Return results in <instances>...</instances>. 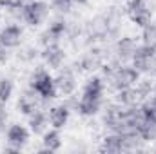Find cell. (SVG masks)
<instances>
[{"label": "cell", "mask_w": 156, "mask_h": 154, "mask_svg": "<svg viewBox=\"0 0 156 154\" xmlns=\"http://www.w3.org/2000/svg\"><path fill=\"white\" fill-rule=\"evenodd\" d=\"M49 4L55 15H64V16H67L75 7L73 0H49Z\"/></svg>", "instance_id": "obj_27"}, {"label": "cell", "mask_w": 156, "mask_h": 154, "mask_svg": "<svg viewBox=\"0 0 156 154\" xmlns=\"http://www.w3.org/2000/svg\"><path fill=\"white\" fill-rule=\"evenodd\" d=\"M138 47V42L134 37L129 35H120L115 42H111V58L118 64H131L133 54Z\"/></svg>", "instance_id": "obj_9"}, {"label": "cell", "mask_w": 156, "mask_h": 154, "mask_svg": "<svg viewBox=\"0 0 156 154\" xmlns=\"http://www.w3.org/2000/svg\"><path fill=\"white\" fill-rule=\"evenodd\" d=\"M15 58L24 64V65H33L37 60H40V45L33 44H22L16 51H15Z\"/></svg>", "instance_id": "obj_21"}, {"label": "cell", "mask_w": 156, "mask_h": 154, "mask_svg": "<svg viewBox=\"0 0 156 154\" xmlns=\"http://www.w3.org/2000/svg\"><path fill=\"white\" fill-rule=\"evenodd\" d=\"M53 16L49 0H27L22 5V24L27 27H42Z\"/></svg>", "instance_id": "obj_3"}, {"label": "cell", "mask_w": 156, "mask_h": 154, "mask_svg": "<svg viewBox=\"0 0 156 154\" xmlns=\"http://www.w3.org/2000/svg\"><path fill=\"white\" fill-rule=\"evenodd\" d=\"M13 56H15V53H13L11 49L0 45V65H7V64L13 60Z\"/></svg>", "instance_id": "obj_29"}, {"label": "cell", "mask_w": 156, "mask_h": 154, "mask_svg": "<svg viewBox=\"0 0 156 154\" xmlns=\"http://www.w3.org/2000/svg\"><path fill=\"white\" fill-rule=\"evenodd\" d=\"M71 151H73V152H85V151H89V145H87V143H83V142H82V140H75V142H73V145H71Z\"/></svg>", "instance_id": "obj_32"}, {"label": "cell", "mask_w": 156, "mask_h": 154, "mask_svg": "<svg viewBox=\"0 0 156 154\" xmlns=\"http://www.w3.org/2000/svg\"><path fill=\"white\" fill-rule=\"evenodd\" d=\"M140 40H142L144 45H147V47H151V49L156 51V22L154 20H153L151 24H147V26L142 27Z\"/></svg>", "instance_id": "obj_26"}, {"label": "cell", "mask_w": 156, "mask_h": 154, "mask_svg": "<svg viewBox=\"0 0 156 154\" xmlns=\"http://www.w3.org/2000/svg\"><path fill=\"white\" fill-rule=\"evenodd\" d=\"M109 58H111V44H93L78 54L73 67L76 69L78 75L80 73H87V75L98 73Z\"/></svg>", "instance_id": "obj_2"}, {"label": "cell", "mask_w": 156, "mask_h": 154, "mask_svg": "<svg viewBox=\"0 0 156 154\" xmlns=\"http://www.w3.org/2000/svg\"><path fill=\"white\" fill-rule=\"evenodd\" d=\"M67 16L64 15H55L47 20V26L42 29L37 37V44L40 47L49 45V44H62L66 40L67 33Z\"/></svg>", "instance_id": "obj_5"}, {"label": "cell", "mask_w": 156, "mask_h": 154, "mask_svg": "<svg viewBox=\"0 0 156 154\" xmlns=\"http://www.w3.org/2000/svg\"><path fill=\"white\" fill-rule=\"evenodd\" d=\"M26 40V31L20 24L16 22H5L2 27H0V45L11 49V51H16Z\"/></svg>", "instance_id": "obj_12"}, {"label": "cell", "mask_w": 156, "mask_h": 154, "mask_svg": "<svg viewBox=\"0 0 156 154\" xmlns=\"http://www.w3.org/2000/svg\"><path fill=\"white\" fill-rule=\"evenodd\" d=\"M134 87L138 89V93H140V94L144 96V100H145L147 96L153 94V76H140V80L136 82Z\"/></svg>", "instance_id": "obj_28"}, {"label": "cell", "mask_w": 156, "mask_h": 154, "mask_svg": "<svg viewBox=\"0 0 156 154\" xmlns=\"http://www.w3.org/2000/svg\"><path fill=\"white\" fill-rule=\"evenodd\" d=\"M7 120H9L7 103H5V102H0V125H2V127H5V125H7Z\"/></svg>", "instance_id": "obj_31"}, {"label": "cell", "mask_w": 156, "mask_h": 154, "mask_svg": "<svg viewBox=\"0 0 156 154\" xmlns=\"http://www.w3.org/2000/svg\"><path fill=\"white\" fill-rule=\"evenodd\" d=\"M89 2L91 0H73V4L78 5V7H85V5H89Z\"/></svg>", "instance_id": "obj_33"}, {"label": "cell", "mask_w": 156, "mask_h": 154, "mask_svg": "<svg viewBox=\"0 0 156 154\" xmlns=\"http://www.w3.org/2000/svg\"><path fill=\"white\" fill-rule=\"evenodd\" d=\"M85 37L87 42L93 44H111V29L107 24V18L104 15V11L96 13L94 16H91L89 20H85Z\"/></svg>", "instance_id": "obj_6"}, {"label": "cell", "mask_w": 156, "mask_h": 154, "mask_svg": "<svg viewBox=\"0 0 156 154\" xmlns=\"http://www.w3.org/2000/svg\"><path fill=\"white\" fill-rule=\"evenodd\" d=\"M122 111H123V107L118 102H115V100L105 102L102 113L98 114V118H100V127L105 132H113L116 129V123H118V120H120V116H122Z\"/></svg>", "instance_id": "obj_14"}, {"label": "cell", "mask_w": 156, "mask_h": 154, "mask_svg": "<svg viewBox=\"0 0 156 154\" xmlns=\"http://www.w3.org/2000/svg\"><path fill=\"white\" fill-rule=\"evenodd\" d=\"M55 85L58 96H71L78 91V73L73 65H64L55 75Z\"/></svg>", "instance_id": "obj_10"}, {"label": "cell", "mask_w": 156, "mask_h": 154, "mask_svg": "<svg viewBox=\"0 0 156 154\" xmlns=\"http://www.w3.org/2000/svg\"><path fill=\"white\" fill-rule=\"evenodd\" d=\"M122 143H123V152H144L147 149V143L140 138L138 132L122 134Z\"/></svg>", "instance_id": "obj_24"}, {"label": "cell", "mask_w": 156, "mask_h": 154, "mask_svg": "<svg viewBox=\"0 0 156 154\" xmlns=\"http://www.w3.org/2000/svg\"><path fill=\"white\" fill-rule=\"evenodd\" d=\"M40 147L38 152H58L64 147V136L60 132V129L49 127L42 136H40Z\"/></svg>", "instance_id": "obj_16"}, {"label": "cell", "mask_w": 156, "mask_h": 154, "mask_svg": "<svg viewBox=\"0 0 156 154\" xmlns=\"http://www.w3.org/2000/svg\"><path fill=\"white\" fill-rule=\"evenodd\" d=\"M27 118V127L31 131L33 136H42L47 129H49V118H47V111L45 109H37L35 113H31Z\"/></svg>", "instance_id": "obj_19"}, {"label": "cell", "mask_w": 156, "mask_h": 154, "mask_svg": "<svg viewBox=\"0 0 156 154\" xmlns=\"http://www.w3.org/2000/svg\"><path fill=\"white\" fill-rule=\"evenodd\" d=\"M153 96H156V76H153Z\"/></svg>", "instance_id": "obj_34"}, {"label": "cell", "mask_w": 156, "mask_h": 154, "mask_svg": "<svg viewBox=\"0 0 156 154\" xmlns=\"http://www.w3.org/2000/svg\"><path fill=\"white\" fill-rule=\"evenodd\" d=\"M31 131L27 127V123H20V121H15V123H9L4 131V140H5V145L13 147L15 151H24L29 142H31Z\"/></svg>", "instance_id": "obj_7"}, {"label": "cell", "mask_w": 156, "mask_h": 154, "mask_svg": "<svg viewBox=\"0 0 156 154\" xmlns=\"http://www.w3.org/2000/svg\"><path fill=\"white\" fill-rule=\"evenodd\" d=\"M73 111H69L62 102L60 103H53L49 109H47V118H49V127H55V129H66L69 120H71Z\"/></svg>", "instance_id": "obj_18"}, {"label": "cell", "mask_w": 156, "mask_h": 154, "mask_svg": "<svg viewBox=\"0 0 156 154\" xmlns=\"http://www.w3.org/2000/svg\"><path fill=\"white\" fill-rule=\"evenodd\" d=\"M27 0H0V9H16L22 7Z\"/></svg>", "instance_id": "obj_30"}, {"label": "cell", "mask_w": 156, "mask_h": 154, "mask_svg": "<svg viewBox=\"0 0 156 154\" xmlns=\"http://www.w3.org/2000/svg\"><path fill=\"white\" fill-rule=\"evenodd\" d=\"M42 98L38 96V93H35L29 85L24 87L16 98V111L24 116H29L31 113H35L37 109H40Z\"/></svg>", "instance_id": "obj_15"}, {"label": "cell", "mask_w": 156, "mask_h": 154, "mask_svg": "<svg viewBox=\"0 0 156 154\" xmlns=\"http://www.w3.org/2000/svg\"><path fill=\"white\" fill-rule=\"evenodd\" d=\"M131 65L142 75V76H153L156 71V51L144 45V44H138L134 54H133V60H131Z\"/></svg>", "instance_id": "obj_8"}, {"label": "cell", "mask_w": 156, "mask_h": 154, "mask_svg": "<svg viewBox=\"0 0 156 154\" xmlns=\"http://www.w3.org/2000/svg\"><path fill=\"white\" fill-rule=\"evenodd\" d=\"M107 85H105V80L102 78L100 73H91L87 75V78L83 80L82 83V89H80V94H87V96H102L105 98V93H107Z\"/></svg>", "instance_id": "obj_17"}, {"label": "cell", "mask_w": 156, "mask_h": 154, "mask_svg": "<svg viewBox=\"0 0 156 154\" xmlns=\"http://www.w3.org/2000/svg\"><path fill=\"white\" fill-rule=\"evenodd\" d=\"M27 85L38 93V96L42 98V103L40 107L42 109H49L56 98H58V91H56V85H55V75L51 73V69H47L44 64L42 65H37L31 69L29 76H27Z\"/></svg>", "instance_id": "obj_1"}, {"label": "cell", "mask_w": 156, "mask_h": 154, "mask_svg": "<svg viewBox=\"0 0 156 154\" xmlns=\"http://www.w3.org/2000/svg\"><path fill=\"white\" fill-rule=\"evenodd\" d=\"M125 16L131 20L133 26L144 27L154 20L156 0H127L125 4Z\"/></svg>", "instance_id": "obj_4"}, {"label": "cell", "mask_w": 156, "mask_h": 154, "mask_svg": "<svg viewBox=\"0 0 156 154\" xmlns=\"http://www.w3.org/2000/svg\"><path fill=\"white\" fill-rule=\"evenodd\" d=\"M40 60L47 69L58 71L67 62V51L62 44H49L40 47Z\"/></svg>", "instance_id": "obj_11"}, {"label": "cell", "mask_w": 156, "mask_h": 154, "mask_svg": "<svg viewBox=\"0 0 156 154\" xmlns=\"http://www.w3.org/2000/svg\"><path fill=\"white\" fill-rule=\"evenodd\" d=\"M115 102H118L122 107H134V105H140L144 96L138 93V89L133 85V87H127V89H122L115 93Z\"/></svg>", "instance_id": "obj_20"}, {"label": "cell", "mask_w": 156, "mask_h": 154, "mask_svg": "<svg viewBox=\"0 0 156 154\" xmlns=\"http://www.w3.org/2000/svg\"><path fill=\"white\" fill-rule=\"evenodd\" d=\"M105 98L102 96H87V94H80L78 96V107L76 113L78 116L85 118V120H94L102 113L104 105H105Z\"/></svg>", "instance_id": "obj_13"}, {"label": "cell", "mask_w": 156, "mask_h": 154, "mask_svg": "<svg viewBox=\"0 0 156 154\" xmlns=\"http://www.w3.org/2000/svg\"><path fill=\"white\" fill-rule=\"evenodd\" d=\"M15 91H16V83H15V78L9 76V75H2L0 76V102H11V98L15 96Z\"/></svg>", "instance_id": "obj_25"}, {"label": "cell", "mask_w": 156, "mask_h": 154, "mask_svg": "<svg viewBox=\"0 0 156 154\" xmlns=\"http://www.w3.org/2000/svg\"><path fill=\"white\" fill-rule=\"evenodd\" d=\"M138 134L147 145L154 143L156 142V114H145L142 125L138 127Z\"/></svg>", "instance_id": "obj_23"}, {"label": "cell", "mask_w": 156, "mask_h": 154, "mask_svg": "<svg viewBox=\"0 0 156 154\" xmlns=\"http://www.w3.org/2000/svg\"><path fill=\"white\" fill-rule=\"evenodd\" d=\"M100 151L107 154H122L123 152V143H122V134L118 132H105L100 140Z\"/></svg>", "instance_id": "obj_22"}]
</instances>
